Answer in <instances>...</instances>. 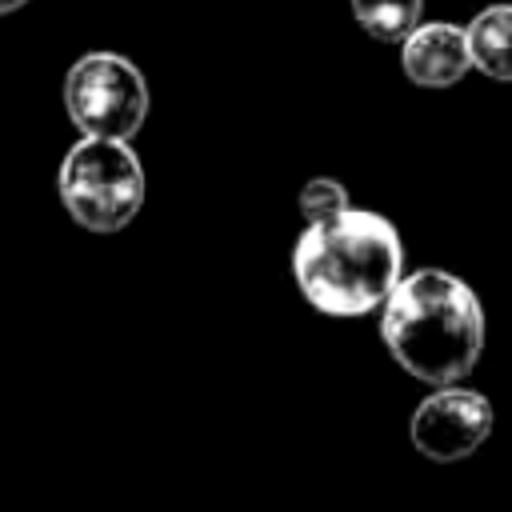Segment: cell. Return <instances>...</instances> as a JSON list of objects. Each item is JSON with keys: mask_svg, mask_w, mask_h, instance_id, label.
Returning a JSON list of instances; mask_svg holds the SVG:
<instances>
[{"mask_svg": "<svg viewBox=\"0 0 512 512\" xmlns=\"http://www.w3.org/2000/svg\"><path fill=\"white\" fill-rule=\"evenodd\" d=\"M292 276L304 300L324 316H364L384 308L404 276L400 232L364 208L312 220L292 248Z\"/></svg>", "mask_w": 512, "mask_h": 512, "instance_id": "obj_1", "label": "cell"}, {"mask_svg": "<svg viewBox=\"0 0 512 512\" xmlns=\"http://www.w3.org/2000/svg\"><path fill=\"white\" fill-rule=\"evenodd\" d=\"M380 336L408 376L424 384H460L484 352V308L460 276L420 268L400 276L384 300Z\"/></svg>", "mask_w": 512, "mask_h": 512, "instance_id": "obj_2", "label": "cell"}, {"mask_svg": "<svg viewBox=\"0 0 512 512\" xmlns=\"http://www.w3.org/2000/svg\"><path fill=\"white\" fill-rule=\"evenodd\" d=\"M64 212L84 232H120L144 204V168L128 140L80 136L56 176Z\"/></svg>", "mask_w": 512, "mask_h": 512, "instance_id": "obj_3", "label": "cell"}, {"mask_svg": "<svg viewBox=\"0 0 512 512\" xmlns=\"http://www.w3.org/2000/svg\"><path fill=\"white\" fill-rule=\"evenodd\" d=\"M64 112L80 136L132 140L148 116V84L120 52H84L64 76Z\"/></svg>", "mask_w": 512, "mask_h": 512, "instance_id": "obj_4", "label": "cell"}, {"mask_svg": "<svg viewBox=\"0 0 512 512\" xmlns=\"http://www.w3.org/2000/svg\"><path fill=\"white\" fill-rule=\"evenodd\" d=\"M492 404L488 396L460 388V384H440L432 396H424L412 412V444L420 456L436 464H452L472 456L488 432H492Z\"/></svg>", "mask_w": 512, "mask_h": 512, "instance_id": "obj_5", "label": "cell"}, {"mask_svg": "<svg viewBox=\"0 0 512 512\" xmlns=\"http://www.w3.org/2000/svg\"><path fill=\"white\" fill-rule=\"evenodd\" d=\"M400 64H404V76L420 88H452L472 68L468 28L448 20L416 24L400 40Z\"/></svg>", "mask_w": 512, "mask_h": 512, "instance_id": "obj_6", "label": "cell"}, {"mask_svg": "<svg viewBox=\"0 0 512 512\" xmlns=\"http://www.w3.org/2000/svg\"><path fill=\"white\" fill-rule=\"evenodd\" d=\"M468 48L476 72L512 84V4H492L476 12L468 24Z\"/></svg>", "mask_w": 512, "mask_h": 512, "instance_id": "obj_7", "label": "cell"}, {"mask_svg": "<svg viewBox=\"0 0 512 512\" xmlns=\"http://www.w3.org/2000/svg\"><path fill=\"white\" fill-rule=\"evenodd\" d=\"M424 0H352L356 24L384 44H400L416 24H420Z\"/></svg>", "mask_w": 512, "mask_h": 512, "instance_id": "obj_8", "label": "cell"}, {"mask_svg": "<svg viewBox=\"0 0 512 512\" xmlns=\"http://www.w3.org/2000/svg\"><path fill=\"white\" fill-rule=\"evenodd\" d=\"M344 208H352V204H348V188H344L340 180H332V176H312V180L300 188V212H304L308 224H312V220L340 216Z\"/></svg>", "mask_w": 512, "mask_h": 512, "instance_id": "obj_9", "label": "cell"}, {"mask_svg": "<svg viewBox=\"0 0 512 512\" xmlns=\"http://www.w3.org/2000/svg\"><path fill=\"white\" fill-rule=\"evenodd\" d=\"M28 0H0V16H8V12H20Z\"/></svg>", "mask_w": 512, "mask_h": 512, "instance_id": "obj_10", "label": "cell"}]
</instances>
